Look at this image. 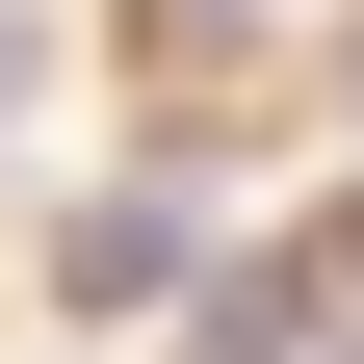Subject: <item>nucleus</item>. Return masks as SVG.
<instances>
[{"label": "nucleus", "instance_id": "obj_1", "mask_svg": "<svg viewBox=\"0 0 364 364\" xmlns=\"http://www.w3.org/2000/svg\"><path fill=\"white\" fill-rule=\"evenodd\" d=\"M53 287H78V312H156V287H182V208H156V182L53 208Z\"/></svg>", "mask_w": 364, "mask_h": 364}, {"label": "nucleus", "instance_id": "obj_2", "mask_svg": "<svg viewBox=\"0 0 364 364\" xmlns=\"http://www.w3.org/2000/svg\"><path fill=\"white\" fill-rule=\"evenodd\" d=\"M0 130H26V26H0Z\"/></svg>", "mask_w": 364, "mask_h": 364}]
</instances>
